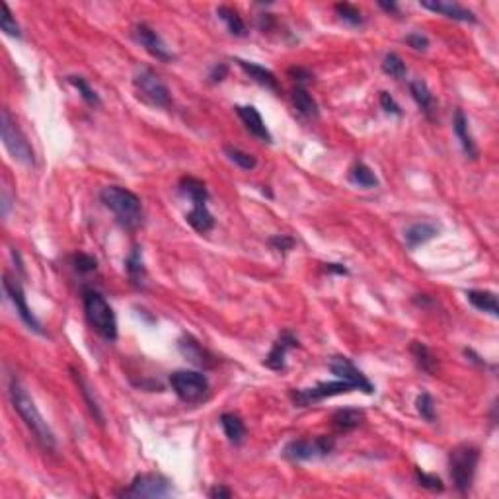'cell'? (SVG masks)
<instances>
[{
  "mask_svg": "<svg viewBox=\"0 0 499 499\" xmlns=\"http://www.w3.org/2000/svg\"><path fill=\"white\" fill-rule=\"evenodd\" d=\"M8 394L12 406L18 412V416L22 418V421L26 423L27 429L34 433L37 443L43 447L45 451H55V447H57L55 433L51 431V427L47 426V421L43 419V416H41V412L37 409L36 402L27 394V391L24 388V384L20 382L18 377H10Z\"/></svg>",
  "mask_w": 499,
  "mask_h": 499,
  "instance_id": "6da1fadb",
  "label": "cell"
},
{
  "mask_svg": "<svg viewBox=\"0 0 499 499\" xmlns=\"http://www.w3.org/2000/svg\"><path fill=\"white\" fill-rule=\"evenodd\" d=\"M100 199L106 205V209H109L115 215V220L125 230H136L143 225L145 211H143L141 197L127 188L106 185V188H101Z\"/></svg>",
  "mask_w": 499,
  "mask_h": 499,
  "instance_id": "7a4b0ae2",
  "label": "cell"
},
{
  "mask_svg": "<svg viewBox=\"0 0 499 499\" xmlns=\"http://www.w3.org/2000/svg\"><path fill=\"white\" fill-rule=\"evenodd\" d=\"M82 300H84L86 318H88L90 326L94 328V332H98L108 342H115L118 339V318H115L113 309L109 307L108 300L104 299V295L94 289H86L82 295Z\"/></svg>",
  "mask_w": 499,
  "mask_h": 499,
  "instance_id": "3957f363",
  "label": "cell"
},
{
  "mask_svg": "<svg viewBox=\"0 0 499 499\" xmlns=\"http://www.w3.org/2000/svg\"><path fill=\"white\" fill-rule=\"evenodd\" d=\"M478 463H480V449L476 445L464 443V445L454 447L453 451L449 453L451 480H453L454 488L461 493H468L472 488Z\"/></svg>",
  "mask_w": 499,
  "mask_h": 499,
  "instance_id": "277c9868",
  "label": "cell"
},
{
  "mask_svg": "<svg viewBox=\"0 0 499 499\" xmlns=\"http://www.w3.org/2000/svg\"><path fill=\"white\" fill-rule=\"evenodd\" d=\"M0 133H2V143L6 146V150L16 162L24 164V166H34L36 164V153L29 145V141L26 135L22 133V129L18 127V123L12 119L8 109H2L0 115Z\"/></svg>",
  "mask_w": 499,
  "mask_h": 499,
  "instance_id": "5b68a950",
  "label": "cell"
},
{
  "mask_svg": "<svg viewBox=\"0 0 499 499\" xmlns=\"http://www.w3.org/2000/svg\"><path fill=\"white\" fill-rule=\"evenodd\" d=\"M136 96L153 108H168L172 104V96L168 86L153 69H141L133 78Z\"/></svg>",
  "mask_w": 499,
  "mask_h": 499,
  "instance_id": "8992f818",
  "label": "cell"
},
{
  "mask_svg": "<svg viewBox=\"0 0 499 499\" xmlns=\"http://www.w3.org/2000/svg\"><path fill=\"white\" fill-rule=\"evenodd\" d=\"M336 449V439L328 435L314 437V439H295L285 445L283 456L290 463H307V461H316L324 458Z\"/></svg>",
  "mask_w": 499,
  "mask_h": 499,
  "instance_id": "52a82bcc",
  "label": "cell"
},
{
  "mask_svg": "<svg viewBox=\"0 0 499 499\" xmlns=\"http://www.w3.org/2000/svg\"><path fill=\"white\" fill-rule=\"evenodd\" d=\"M170 386L185 404L203 402L209 394V381L199 371H176L170 374Z\"/></svg>",
  "mask_w": 499,
  "mask_h": 499,
  "instance_id": "ba28073f",
  "label": "cell"
},
{
  "mask_svg": "<svg viewBox=\"0 0 499 499\" xmlns=\"http://www.w3.org/2000/svg\"><path fill=\"white\" fill-rule=\"evenodd\" d=\"M172 493V482L162 474L155 472L136 474L127 490L123 491V496L127 498H168Z\"/></svg>",
  "mask_w": 499,
  "mask_h": 499,
  "instance_id": "9c48e42d",
  "label": "cell"
},
{
  "mask_svg": "<svg viewBox=\"0 0 499 499\" xmlns=\"http://www.w3.org/2000/svg\"><path fill=\"white\" fill-rule=\"evenodd\" d=\"M353 391H355V386L351 384V382L337 379V381H332V382H320V384L312 386V388L293 391L290 392V398H293V402H295L297 406L304 408V406H310V404H316V402H322V400L332 398V396L349 394V392H353Z\"/></svg>",
  "mask_w": 499,
  "mask_h": 499,
  "instance_id": "30bf717a",
  "label": "cell"
},
{
  "mask_svg": "<svg viewBox=\"0 0 499 499\" xmlns=\"http://www.w3.org/2000/svg\"><path fill=\"white\" fill-rule=\"evenodd\" d=\"M2 287H4V293L8 295V299L12 300L14 309L18 312V316L22 318V322L26 324L31 332H36L39 336H43V328H41V322L37 320L36 314L31 312V309L27 307L26 300V293H24V287L18 279H12L10 275H4V281H2Z\"/></svg>",
  "mask_w": 499,
  "mask_h": 499,
  "instance_id": "8fae6325",
  "label": "cell"
},
{
  "mask_svg": "<svg viewBox=\"0 0 499 499\" xmlns=\"http://www.w3.org/2000/svg\"><path fill=\"white\" fill-rule=\"evenodd\" d=\"M330 371L334 372L337 379L351 382L355 386V391H361L365 392V394H372V392H374L372 382L369 381L363 372L351 363V359H347V357H342V355L334 357V359L330 361Z\"/></svg>",
  "mask_w": 499,
  "mask_h": 499,
  "instance_id": "7c38bea8",
  "label": "cell"
},
{
  "mask_svg": "<svg viewBox=\"0 0 499 499\" xmlns=\"http://www.w3.org/2000/svg\"><path fill=\"white\" fill-rule=\"evenodd\" d=\"M297 347H300L299 337L295 336L290 330H283L279 337L275 339L272 351L265 357L263 365L272 371H285L287 369V353L290 349H297Z\"/></svg>",
  "mask_w": 499,
  "mask_h": 499,
  "instance_id": "4fadbf2b",
  "label": "cell"
},
{
  "mask_svg": "<svg viewBox=\"0 0 499 499\" xmlns=\"http://www.w3.org/2000/svg\"><path fill=\"white\" fill-rule=\"evenodd\" d=\"M135 37L136 41L145 47L146 51L153 55L155 59L162 61V63H170V61H174V53L168 49V45L164 43L162 37L158 36L150 26L139 24V26L135 27Z\"/></svg>",
  "mask_w": 499,
  "mask_h": 499,
  "instance_id": "5bb4252c",
  "label": "cell"
},
{
  "mask_svg": "<svg viewBox=\"0 0 499 499\" xmlns=\"http://www.w3.org/2000/svg\"><path fill=\"white\" fill-rule=\"evenodd\" d=\"M419 6L426 10H431L435 14H441L445 18L456 20V22H466V24H476L478 18L474 14L472 10L464 8L461 4L456 2H445V0H421Z\"/></svg>",
  "mask_w": 499,
  "mask_h": 499,
  "instance_id": "9a60e30c",
  "label": "cell"
},
{
  "mask_svg": "<svg viewBox=\"0 0 499 499\" xmlns=\"http://www.w3.org/2000/svg\"><path fill=\"white\" fill-rule=\"evenodd\" d=\"M238 118L242 119L244 127L255 136L260 139L262 143H273V136L269 133V129L265 127V121H263L262 113L254 108V106H237Z\"/></svg>",
  "mask_w": 499,
  "mask_h": 499,
  "instance_id": "2e32d148",
  "label": "cell"
},
{
  "mask_svg": "<svg viewBox=\"0 0 499 499\" xmlns=\"http://www.w3.org/2000/svg\"><path fill=\"white\" fill-rule=\"evenodd\" d=\"M453 127H454V133H456V139L461 141V146H463L464 155L468 156V158H472V160H476V158H478V155H480V150H478V146H476L474 136L470 135V129H468V118L464 115L463 109H456V111H454Z\"/></svg>",
  "mask_w": 499,
  "mask_h": 499,
  "instance_id": "e0dca14e",
  "label": "cell"
},
{
  "mask_svg": "<svg viewBox=\"0 0 499 499\" xmlns=\"http://www.w3.org/2000/svg\"><path fill=\"white\" fill-rule=\"evenodd\" d=\"M237 63L238 66H240V69L252 78V80L258 82V84H262V86H265V88H269V90L279 92V82H277L275 74H273L269 69H265V66H262V64L258 63L244 61V59H237Z\"/></svg>",
  "mask_w": 499,
  "mask_h": 499,
  "instance_id": "ac0fdd59",
  "label": "cell"
},
{
  "mask_svg": "<svg viewBox=\"0 0 499 499\" xmlns=\"http://www.w3.org/2000/svg\"><path fill=\"white\" fill-rule=\"evenodd\" d=\"M409 94H412V98H414V101L418 104L419 109L426 113L427 119H433L435 118V98H433V94H431V90H429V86H427L423 80H412L409 82Z\"/></svg>",
  "mask_w": 499,
  "mask_h": 499,
  "instance_id": "d6986e66",
  "label": "cell"
},
{
  "mask_svg": "<svg viewBox=\"0 0 499 499\" xmlns=\"http://www.w3.org/2000/svg\"><path fill=\"white\" fill-rule=\"evenodd\" d=\"M125 272L129 275V281L136 289H145L146 287V267L143 262V252L141 248H133V252L125 260Z\"/></svg>",
  "mask_w": 499,
  "mask_h": 499,
  "instance_id": "ffe728a7",
  "label": "cell"
},
{
  "mask_svg": "<svg viewBox=\"0 0 499 499\" xmlns=\"http://www.w3.org/2000/svg\"><path fill=\"white\" fill-rule=\"evenodd\" d=\"M437 234H439V228L435 225H431V223H416V225H412L406 230L404 238H406V244H408L409 250H416L418 246H423L429 240H433Z\"/></svg>",
  "mask_w": 499,
  "mask_h": 499,
  "instance_id": "44dd1931",
  "label": "cell"
},
{
  "mask_svg": "<svg viewBox=\"0 0 499 499\" xmlns=\"http://www.w3.org/2000/svg\"><path fill=\"white\" fill-rule=\"evenodd\" d=\"M180 191L185 197H190L193 205H207L209 201V190L205 182H201L193 176H183L180 180Z\"/></svg>",
  "mask_w": 499,
  "mask_h": 499,
  "instance_id": "7402d4cb",
  "label": "cell"
},
{
  "mask_svg": "<svg viewBox=\"0 0 499 499\" xmlns=\"http://www.w3.org/2000/svg\"><path fill=\"white\" fill-rule=\"evenodd\" d=\"M466 299H468V302L472 304L474 309L488 312L493 318L499 316V304L496 293H491V290H468Z\"/></svg>",
  "mask_w": 499,
  "mask_h": 499,
  "instance_id": "603a6c76",
  "label": "cell"
},
{
  "mask_svg": "<svg viewBox=\"0 0 499 499\" xmlns=\"http://www.w3.org/2000/svg\"><path fill=\"white\" fill-rule=\"evenodd\" d=\"M71 372H73V379L76 381V384H78V391H80V394L84 396V402H86V406H88V409H90V414L94 416V419L100 423V426H104V414H101V408H100V402L96 400V396H94V391H92V386L88 384V381L82 377L80 372L76 371V369H71Z\"/></svg>",
  "mask_w": 499,
  "mask_h": 499,
  "instance_id": "cb8c5ba5",
  "label": "cell"
},
{
  "mask_svg": "<svg viewBox=\"0 0 499 499\" xmlns=\"http://www.w3.org/2000/svg\"><path fill=\"white\" fill-rule=\"evenodd\" d=\"M332 421H334V426H336L337 431L347 433V431H353V429H357V427L363 423L365 412L357 408L337 409L336 414L332 416Z\"/></svg>",
  "mask_w": 499,
  "mask_h": 499,
  "instance_id": "d4e9b609",
  "label": "cell"
},
{
  "mask_svg": "<svg viewBox=\"0 0 499 499\" xmlns=\"http://www.w3.org/2000/svg\"><path fill=\"white\" fill-rule=\"evenodd\" d=\"M185 220L190 223L193 230H197L199 234H207L215 227V217L211 215L207 205H193V209L185 215Z\"/></svg>",
  "mask_w": 499,
  "mask_h": 499,
  "instance_id": "484cf974",
  "label": "cell"
},
{
  "mask_svg": "<svg viewBox=\"0 0 499 499\" xmlns=\"http://www.w3.org/2000/svg\"><path fill=\"white\" fill-rule=\"evenodd\" d=\"M409 351H412V355H414V359H416V365H418L419 369L423 372H427V374H435L437 372V367H439V363H437V357L433 355V351L427 347L423 342H412V345H409Z\"/></svg>",
  "mask_w": 499,
  "mask_h": 499,
  "instance_id": "4316f807",
  "label": "cell"
},
{
  "mask_svg": "<svg viewBox=\"0 0 499 499\" xmlns=\"http://www.w3.org/2000/svg\"><path fill=\"white\" fill-rule=\"evenodd\" d=\"M293 101H295V108L299 111L302 118L307 119H316L320 115V109H318L316 100L309 94V90L304 86H297L293 90Z\"/></svg>",
  "mask_w": 499,
  "mask_h": 499,
  "instance_id": "83f0119b",
  "label": "cell"
},
{
  "mask_svg": "<svg viewBox=\"0 0 499 499\" xmlns=\"http://www.w3.org/2000/svg\"><path fill=\"white\" fill-rule=\"evenodd\" d=\"M220 426H223V431H225V435L228 437V441L232 445H240L244 441L246 426L237 414H223L220 416Z\"/></svg>",
  "mask_w": 499,
  "mask_h": 499,
  "instance_id": "f1b7e54d",
  "label": "cell"
},
{
  "mask_svg": "<svg viewBox=\"0 0 499 499\" xmlns=\"http://www.w3.org/2000/svg\"><path fill=\"white\" fill-rule=\"evenodd\" d=\"M217 16L227 24L228 31H230L232 36L244 37L246 34H248V27H246L244 20H242V16H240L234 8H230V6H218Z\"/></svg>",
  "mask_w": 499,
  "mask_h": 499,
  "instance_id": "f546056e",
  "label": "cell"
},
{
  "mask_svg": "<svg viewBox=\"0 0 499 499\" xmlns=\"http://www.w3.org/2000/svg\"><path fill=\"white\" fill-rule=\"evenodd\" d=\"M349 180H351L355 185L365 188V190H372V188H377V185H379V178H377L371 168H369V166L363 162H357L353 168H351V172H349Z\"/></svg>",
  "mask_w": 499,
  "mask_h": 499,
  "instance_id": "4dcf8cb0",
  "label": "cell"
},
{
  "mask_svg": "<svg viewBox=\"0 0 499 499\" xmlns=\"http://www.w3.org/2000/svg\"><path fill=\"white\" fill-rule=\"evenodd\" d=\"M225 155L228 156L230 162H234L238 168H242V170H246V172H252L255 166H258L255 156L250 155V153H246V150H242V148H238V146L227 145L225 146Z\"/></svg>",
  "mask_w": 499,
  "mask_h": 499,
  "instance_id": "1f68e13d",
  "label": "cell"
},
{
  "mask_svg": "<svg viewBox=\"0 0 499 499\" xmlns=\"http://www.w3.org/2000/svg\"><path fill=\"white\" fill-rule=\"evenodd\" d=\"M66 80L71 82L74 88L78 90V94H80V98L84 101H86L88 106H92V108H98V106H100L101 100H100V96H98V92L92 88L86 78H82V76H74V74H73V76H69Z\"/></svg>",
  "mask_w": 499,
  "mask_h": 499,
  "instance_id": "d6a6232c",
  "label": "cell"
},
{
  "mask_svg": "<svg viewBox=\"0 0 499 499\" xmlns=\"http://www.w3.org/2000/svg\"><path fill=\"white\" fill-rule=\"evenodd\" d=\"M382 71L396 78V80H402L406 74H408V69H406V63L402 61V57L398 53H386L384 59H382Z\"/></svg>",
  "mask_w": 499,
  "mask_h": 499,
  "instance_id": "836d02e7",
  "label": "cell"
},
{
  "mask_svg": "<svg viewBox=\"0 0 499 499\" xmlns=\"http://www.w3.org/2000/svg\"><path fill=\"white\" fill-rule=\"evenodd\" d=\"M180 351H182L188 359H190L191 363L195 365H201V367H205L207 365V353H205V349L201 347L195 339H191V337H185V339H182L180 342Z\"/></svg>",
  "mask_w": 499,
  "mask_h": 499,
  "instance_id": "e575fe53",
  "label": "cell"
},
{
  "mask_svg": "<svg viewBox=\"0 0 499 499\" xmlns=\"http://www.w3.org/2000/svg\"><path fill=\"white\" fill-rule=\"evenodd\" d=\"M334 10L337 12V16L344 20V22H347L349 26L353 27H359L363 26V14H361V10L355 8L353 4H349V2H337L336 6H334Z\"/></svg>",
  "mask_w": 499,
  "mask_h": 499,
  "instance_id": "d590c367",
  "label": "cell"
},
{
  "mask_svg": "<svg viewBox=\"0 0 499 499\" xmlns=\"http://www.w3.org/2000/svg\"><path fill=\"white\" fill-rule=\"evenodd\" d=\"M416 408H418L419 416L426 419V421H429V423H433V421H435V418H437L435 400H433V396H431V394L421 392V394L418 396V400H416Z\"/></svg>",
  "mask_w": 499,
  "mask_h": 499,
  "instance_id": "8d00e7d4",
  "label": "cell"
},
{
  "mask_svg": "<svg viewBox=\"0 0 499 499\" xmlns=\"http://www.w3.org/2000/svg\"><path fill=\"white\" fill-rule=\"evenodd\" d=\"M0 29H2V31H4V34H6V36H10V37H16V39H20V37H22V29H20L16 18L12 16V12H10V6L6 4V2H2Z\"/></svg>",
  "mask_w": 499,
  "mask_h": 499,
  "instance_id": "74e56055",
  "label": "cell"
},
{
  "mask_svg": "<svg viewBox=\"0 0 499 499\" xmlns=\"http://www.w3.org/2000/svg\"><path fill=\"white\" fill-rule=\"evenodd\" d=\"M414 472H416V480H418V484L421 486V488H426V490L429 491H439V493L445 490L443 480H441L439 476H435V474H427L423 472L421 468H416Z\"/></svg>",
  "mask_w": 499,
  "mask_h": 499,
  "instance_id": "f35d334b",
  "label": "cell"
},
{
  "mask_svg": "<svg viewBox=\"0 0 499 499\" xmlns=\"http://www.w3.org/2000/svg\"><path fill=\"white\" fill-rule=\"evenodd\" d=\"M73 265L74 269H76L78 273H82V275H86V273H92L98 269L96 258H92L90 254H84V252H78V254L73 255Z\"/></svg>",
  "mask_w": 499,
  "mask_h": 499,
  "instance_id": "ab89813d",
  "label": "cell"
},
{
  "mask_svg": "<svg viewBox=\"0 0 499 499\" xmlns=\"http://www.w3.org/2000/svg\"><path fill=\"white\" fill-rule=\"evenodd\" d=\"M269 246L273 250L281 252V254H287L289 250L295 248V238L289 237V234H275V237L269 238Z\"/></svg>",
  "mask_w": 499,
  "mask_h": 499,
  "instance_id": "60d3db41",
  "label": "cell"
},
{
  "mask_svg": "<svg viewBox=\"0 0 499 499\" xmlns=\"http://www.w3.org/2000/svg\"><path fill=\"white\" fill-rule=\"evenodd\" d=\"M381 106L386 113H392V115H396V118L402 115L400 104L392 98V94H388V92H381Z\"/></svg>",
  "mask_w": 499,
  "mask_h": 499,
  "instance_id": "b9f144b4",
  "label": "cell"
},
{
  "mask_svg": "<svg viewBox=\"0 0 499 499\" xmlns=\"http://www.w3.org/2000/svg\"><path fill=\"white\" fill-rule=\"evenodd\" d=\"M404 41H406V43L412 47V49H416V51H426L427 47H429V39H427V36H423V34H418V31L408 34Z\"/></svg>",
  "mask_w": 499,
  "mask_h": 499,
  "instance_id": "7bdbcfd3",
  "label": "cell"
},
{
  "mask_svg": "<svg viewBox=\"0 0 499 499\" xmlns=\"http://www.w3.org/2000/svg\"><path fill=\"white\" fill-rule=\"evenodd\" d=\"M289 76H293V80L297 82V86H304V84H309V82L314 78L312 73L307 71V69H302V66H293V69H289Z\"/></svg>",
  "mask_w": 499,
  "mask_h": 499,
  "instance_id": "ee69618b",
  "label": "cell"
},
{
  "mask_svg": "<svg viewBox=\"0 0 499 499\" xmlns=\"http://www.w3.org/2000/svg\"><path fill=\"white\" fill-rule=\"evenodd\" d=\"M227 74H228V64L218 63V64H215L213 69H211V73L207 78H209L211 84H218V82H223L225 78H227Z\"/></svg>",
  "mask_w": 499,
  "mask_h": 499,
  "instance_id": "f6af8a7d",
  "label": "cell"
},
{
  "mask_svg": "<svg viewBox=\"0 0 499 499\" xmlns=\"http://www.w3.org/2000/svg\"><path fill=\"white\" fill-rule=\"evenodd\" d=\"M211 499H228L232 498V491L225 488V486H215L213 490H209Z\"/></svg>",
  "mask_w": 499,
  "mask_h": 499,
  "instance_id": "bcb514c9",
  "label": "cell"
},
{
  "mask_svg": "<svg viewBox=\"0 0 499 499\" xmlns=\"http://www.w3.org/2000/svg\"><path fill=\"white\" fill-rule=\"evenodd\" d=\"M324 272L336 273V275H349V269L344 263H324Z\"/></svg>",
  "mask_w": 499,
  "mask_h": 499,
  "instance_id": "7dc6e473",
  "label": "cell"
},
{
  "mask_svg": "<svg viewBox=\"0 0 499 499\" xmlns=\"http://www.w3.org/2000/svg\"><path fill=\"white\" fill-rule=\"evenodd\" d=\"M379 6H381L384 12H388V14H394V16H398L400 14V6L396 4V2H386V0H379Z\"/></svg>",
  "mask_w": 499,
  "mask_h": 499,
  "instance_id": "c3c4849f",
  "label": "cell"
},
{
  "mask_svg": "<svg viewBox=\"0 0 499 499\" xmlns=\"http://www.w3.org/2000/svg\"><path fill=\"white\" fill-rule=\"evenodd\" d=\"M464 355H466V357H470V361H472V363L480 365V367H486V361H482L480 355L474 353L472 349H464Z\"/></svg>",
  "mask_w": 499,
  "mask_h": 499,
  "instance_id": "681fc988",
  "label": "cell"
}]
</instances>
